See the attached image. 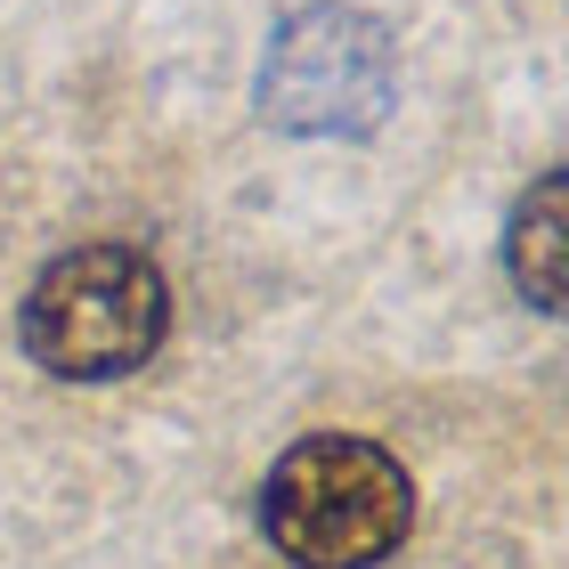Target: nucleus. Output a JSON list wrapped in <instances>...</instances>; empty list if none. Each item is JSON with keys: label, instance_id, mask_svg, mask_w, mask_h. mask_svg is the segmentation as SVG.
<instances>
[{"label": "nucleus", "instance_id": "1", "mask_svg": "<svg viewBox=\"0 0 569 569\" xmlns=\"http://www.w3.org/2000/svg\"><path fill=\"white\" fill-rule=\"evenodd\" d=\"M261 529L293 569H375L416 529V480L375 439L309 431L269 463Z\"/></svg>", "mask_w": 569, "mask_h": 569}, {"label": "nucleus", "instance_id": "2", "mask_svg": "<svg viewBox=\"0 0 569 569\" xmlns=\"http://www.w3.org/2000/svg\"><path fill=\"white\" fill-rule=\"evenodd\" d=\"M171 333L163 269L139 244H73L24 293V350L66 382H122Z\"/></svg>", "mask_w": 569, "mask_h": 569}, {"label": "nucleus", "instance_id": "3", "mask_svg": "<svg viewBox=\"0 0 569 569\" xmlns=\"http://www.w3.org/2000/svg\"><path fill=\"white\" fill-rule=\"evenodd\" d=\"M391 98H399L391 33L342 0L284 17L261 58V114L293 139H367L382 131Z\"/></svg>", "mask_w": 569, "mask_h": 569}, {"label": "nucleus", "instance_id": "4", "mask_svg": "<svg viewBox=\"0 0 569 569\" xmlns=\"http://www.w3.org/2000/svg\"><path fill=\"white\" fill-rule=\"evenodd\" d=\"M505 269H512V284H521L529 309L569 318V171H546L521 203H512Z\"/></svg>", "mask_w": 569, "mask_h": 569}]
</instances>
